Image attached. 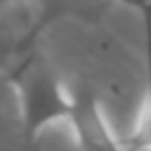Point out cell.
Returning a JSON list of instances; mask_svg holds the SVG:
<instances>
[{
    "instance_id": "cell-3",
    "label": "cell",
    "mask_w": 151,
    "mask_h": 151,
    "mask_svg": "<svg viewBox=\"0 0 151 151\" xmlns=\"http://www.w3.org/2000/svg\"><path fill=\"white\" fill-rule=\"evenodd\" d=\"M146 45H149V87L144 92L130 134L123 137L127 151H151V35H146Z\"/></svg>"
},
{
    "instance_id": "cell-4",
    "label": "cell",
    "mask_w": 151,
    "mask_h": 151,
    "mask_svg": "<svg viewBox=\"0 0 151 151\" xmlns=\"http://www.w3.org/2000/svg\"><path fill=\"white\" fill-rule=\"evenodd\" d=\"M19 2H24V0H0V12H2V9L14 7V5H19Z\"/></svg>"
},
{
    "instance_id": "cell-1",
    "label": "cell",
    "mask_w": 151,
    "mask_h": 151,
    "mask_svg": "<svg viewBox=\"0 0 151 151\" xmlns=\"http://www.w3.org/2000/svg\"><path fill=\"white\" fill-rule=\"evenodd\" d=\"M12 85L26 144H35L47 127L68 120L71 85H66L42 57H26L14 71Z\"/></svg>"
},
{
    "instance_id": "cell-2",
    "label": "cell",
    "mask_w": 151,
    "mask_h": 151,
    "mask_svg": "<svg viewBox=\"0 0 151 151\" xmlns=\"http://www.w3.org/2000/svg\"><path fill=\"white\" fill-rule=\"evenodd\" d=\"M66 125L80 151H127L123 139L113 132L101 99L90 83L71 85V113Z\"/></svg>"
}]
</instances>
